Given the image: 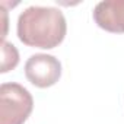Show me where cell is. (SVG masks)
<instances>
[{
    "mask_svg": "<svg viewBox=\"0 0 124 124\" xmlns=\"http://www.w3.org/2000/svg\"><path fill=\"white\" fill-rule=\"evenodd\" d=\"M67 23L60 9L31 6L18 18V38L28 47L51 50L66 37Z\"/></svg>",
    "mask_w": 124,
    "mask_h": 124,
    "instance_id": "6da1fadb",
    "label": "cell"
},
{
    "mask_svg": "<svg viewBox=\"0 0 124 124\" xmlns=\"http://www.w3.org/2000/svg\"><path fill=\"white\" fill-rule=\"evenodd\" d=\"M34 108L32 95L19 83L0 86V124H23Z\"/></svg>",
    "mask_w": 124,
    "mask_h": 124,
    "instance_id": "7a4b0ae2",
    "label": "cell"
},
{
    "mask_svg": "<svg viewBox=\"0 0 124 124\" xmlns=\"http://www.w3.org/2000/svg\"><path fill=\"white\" fill-rule=\"evenodd\" d=\"M19 63V53L16 47L10 42H2V73H8L9 70L15 69Z\"/></svg>",
    "mask_w": 124,
    "mask_h": 124,
    "instance_id": "5b68a950",
    "label": "cell"
},
{
    "mask_svg": "<svg viewBox=\"0 0 124 124\" xmlns=\"http://www.w3.org/2000/svg\"><path fill=\"white\" fill-rule=\"evenodd\" d=\"M26 79L37 88H50L61 76L60 61L50 54H34L25 64Z\"/></svg>",
    "mask_w": 124,
    "mask_h": 124,
    "instance_id": "3957f363",
    "label": "cell"
},
{
    "mask_svg": "<svg viewBox=\"0 0 124 124\" xmlns=\"http://www.w3.org/2000/svg\"><path fill=\"white\" fill-rule=\"evenodd\" d=\"M93 21L108 32L124 34V0L99 2L93 9Z\"/></svg>",
    "mask_w": 124,
    "mask_h": 124,
    "instance_id": "277c9868",
    "label": "cell"
}]
</instances>
